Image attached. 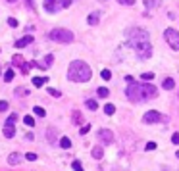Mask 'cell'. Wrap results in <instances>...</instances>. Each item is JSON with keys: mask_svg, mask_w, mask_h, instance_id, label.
Instances as JSON below:
<instances>
[{"mask_svg": "<svg viewBox=\"0 0 179 171\" xmlns=\"http://www.w3.org/2000/svg\"><path fill=\"white\" fill-rule=\"evenodd\" d=\"M127 40L129 46L135 50V54L143 60H148L152 56V44H150V37L145 29L141 27H131L127 29Z\"/></svg>", "mask_w": 179, "mask_h": 171, "instance_id": "6da1fadb", "label": "cell"}, {"mask_svg": "<svg viewBox=\"0 0 179 171\" xmlns=\"http://www.w3.org/2000/svg\"><path fill=\"white\" fill-rule=\"evenodd\" d=\"M158 94V89L152 85H145V83H135L131 81L125 89V96L131 102H143V100H150Z\"/></svg>", "mask_w": 179, "mask_h": 171, "instance_id": "7a4b0ae2", "label": "cell"}, {"mask_svg": "<svg viewBox=\"0 0 179 171\" xmlns=\"http://www.w3.org/2000/svg\"><path fill=\"white\" fill-rule=\"evenodd\" d=\"M91 67H89L85 62L81 60H73L70 64V69H67V77H70V81L73 83H85L91 79Z\"/></svg>", "mask_w": 179, "mask_h": 171, "instance_id": "3957f363", "label": "cell"}, {"mask_svg": "<svg viewBox=\"0 0 179 171\" xmlns=\"http://www.w3.org/2000/svg\"><path fill=\"white\" fill-rule=\"evenodd\" d=\"M48 39L54 40V43H71L73 33L67 31V29H64V27H56V29H52L48 33Z\"/></svg>", "mask_w": 179, "mask_h": 171, "instance_id": "277c9868", "label": "cell"}, {"mask_svg": "<svg viewBox=\"0 0 179 171\" xmlns=\"http://www.w3.org/2000/svg\"><path fill=\"white\" fill-rule=\"evenodd\" d=\"M71 4V0H44V10L48 14H56L60 10L67 8Z\"/></svg>", "mask_w": 179, "mask_h": 171, "instance_id": "5b68a950", "label": "cell"}, {"mask_svg": "<svg viewBox=\"0 0 179 171\" xmlns=\"http://www.w3.org/2000/svg\"><path fill=\"white\" fill-rule=\"evenodd\" d=\"M15 121H18V116H15V113H10V117L6 119V123H4V137L6 138H12L15 135V129H14Z\"/></svg>", "mask_w": 179, "mask_h": 171, "instance_id": "8992f818", "label": "cell"}, {"mask_svg": "<svg viewBox=\"0 0 179 171\" xmlns=\"http://www.w3.org/2000/svg\"><path fill=\"white\" fill-rule=\"evenodd\" d=\"M164 37H166L168 44H170L173 50H179V33H177L175 29H166Z\"/></svg>", "mask_w": 179, "mask_h": 171, "instance_id": "52a82bcc", "label": "cell"}, {"mask_svg": "<svg viewBox=\"0 0 179 171\" xmlns=\"http://www.w3.org/2000/svg\"><path fill=\"white\" fill-rule=\"evenodd\" d=\"M143 121L145 123H158V121H166V116H162V113L158 112H146L143 116Z\"/></svg>", "mask_w": 179, "mask_h": 171, "instance_id": "ba28073f", "label": "cell"}, {"mask_svg": "<svg viewBox=\"0 0 179 171\" xmlns=\"http://www.w3.org/2000/svg\"><path fill=\"white\" fill-rule=\"evenodd\" d=\"M98 138H100L102 144H112L114 142V135H112L110 129H100V131H98Z\"/></svg>", "mask_w": 179, "mask_h": 171, "instance_id": "9c48e42d", "label": "cell"}, {"mask_svg": "<svg viewBox=\"0 0 179 171\" xmlns=\"http://www.w3.org/2000/svg\"><path fill=\"white\" fill-rule=\"evenodd\" d=\"M29 43H33V37H31V35H27V37H23V39H19L18 43H14V44H15V48H23V46H27Z\"/></svg>", "mask_w": 179, "mask_h": 171, "instance_id": "30bf717a", "label": "cell"}, {"mask_svg": "<svg viewBox=\"0 0 179 171\" xmlns=\"http://www.w3.org/2000/svg\"><path fill=\"white\" fill-rule=\"evenodd\" d=\"M19 162H21V156H19L18 152H12V154L8 156V163H10V165H18Z\"/></svg>", "mask_w": 179, "mask_h": 171, "instance_id": "8fae6325", "label": "cell"}, {"mask_svg": "<svg viewBox=\"0 0 179 171\" xmlns=\"http://www.w3.org/2000/svg\"><path fill=\"white\" fill-rule=\"evenodd\" d=\"M145 2V6H146V10H152V8H156V6H160L162 4V0H143Z\"/></svg>", "mask_w": 179, "mask_h": 171, "instance_id": "7c38bea8", "label": "cell"}, {"mask_svg": "<svg viewBox=\"0 0 179 171\" xmlns=\"http://www.w3.org/2000/svg\"><path fill=\"white\" fill-rule=\"evenodd\" d=\"M91 154H93V158H94V160H102V156H104V152H102V148H100V146H94Z\"/></svg>", "mask_w": 179, "mask_h": 171, "instance_id": "4fadbf2b", "label": "cell"}, {"mask_svg": "<svg viewBox=\"0 0 179 171\" xmlns=\"http://www.w3.org/2000/svg\"><path fill=\"white\" fill-rule=\"evenodd\" d=\"M98 21H100V17H98L96 12H93L91 15H89V25H98Z\"/></svg>", "mask_w": 179, "mask_h": 171, "instance_id": "5bb4252c", "label": "cell"}, {"mask_svg": "<svg viewBox=\"0 0 179 171\" xmlns=\"http://www.w3.org/2000/svg\"><path fill=\"white\" fill-rule=\"evenodd\" d=\"M60 146L64 148V150L71 148V141H70V138H67V137H62V138H60Z\"/></svg>", "mask_w": 179, "mask_h": 171, "instance_id": "9a60e30c", "label": "cell"}, {"mask_svg": "<svg viewBox=\"0 0 179 171\" xmlns=\"http://www.w3.org/2000/svg\"><path fill=\"white\" fill-rule=\"evenodd\" d=\"M104 112H106V116H114V113H116V106L114 104H106V106H104Z\"/></svg>", "mask_w": 179, "mask_h": 171, "instance_id": "2e32d148", "label": "cell"}, {"mask_svg": "<svg viewBox=\"0 0 179 171\" xmlns=\"http://www.w3.org/2000/svg\"><path fill=\"white\" fill-rule=\"evenodd\" d=\"M44 83H46V77H35V79H33V85L35 87H43Z\"/></svg>", "mask_w": 179, "mask_h": 171, "instance_id": "e0dca14e", "label": "cell"}, {"mask_svg": "<svg viewBox=\"0 0 179 171\" xmlns=\"http://www.w3.org/2000/svg\"><path fill=\"white\" fill-rule=\"evenodd\" d=\"M85 104H87V108H89V110H96V108H98V104H96V100H93V98H91V100H87L85 102Z\"/></svg>", "mask_w": 179, "mask_h": 171, "instance_id": "ac0fdd59", "label": "cell"}, {"mask_svg": "<svg viewBox=\"0 0 179 171\" xmlns=\"http://www.w3.org/2000/svg\"><path fill=\"white\" fill-rule=\"evenodd\" d=\"M173 87H175V81H173V79H166V81H164V89H168V90H171V89H173Z\"/></svg>", "mask_w": 179, "mask_h": 171, "instance_id": "d6986e66", "label": "cell"}, {"mask_svg": "<svg viewBox=\"0 0 179 171\" xmlns=\"http://www.w3.org/2000/svg\"><path fill=\"white\" fill-rule=\"evenodd\" d=\"M12 79H14V69H8L6 73H4V81H6V83H10Z\"/></svg>", "mask_w": 179, "mask_h": 171, "instance_id": "ffe728a7", "label": "cell"}, {"mask_svg": "<svg viewBox=\"0 0 179 171\" xmlns=\"http://www.w3.org/2000/svg\"><path fill=\"white\" fill-rule=\"evenodd\" d=\"M110 94V90L106 89V87H100V89H98V96H100V98H106Z\"/></svg>", "mask_w": 179, "mask_h": 171, "instance_id": "44dd1931", "label": "cell"}, {"mask_svg": "<svg viewBox=\"0 0 179 171\" xmlns=\"http://www.w3.org/2000/svg\"><path fill=\"white\" fill-rule=\"evenodd\" d=\"M23 121H25V125H29V127H33V125H35L33 116H25V117H23Z\"/></svg>", "mask_w": 179, "mask_h": 171, "instance_id": "7402d4cb", "label": "cell"}, {"mask_svg": "<svg viewBox=\"0 0 179 171\" xmlns=\"http://www.w3.org/2000/svg\"><path fill=\"white\" fill-rule=\"evenodd\" d=\"M33 112H35V116H39V117H44V116H46V112L43 110V108H39V106H35Z\"/></svg>", "mask_w": 179, "mask_h": 171, "instance_id": "603a6c76", "label": "cell"}, {"mask_svg": "<svg viewBox=\"0 0 179 171\" xmlns=\"http://www.w3.org/2000/svg\"><path fill=\"white\" fill-rule=\"evenodd\" d=\"M83 121V116L79 112H73V123H81Z\"/></svg>", "mask_w": 179, "mask_h": 171, "instance_id": "cb8c5ba5", "label": "cell"}, {"mask_svg": "<svg viewBox=\"0 0 179 171\" xmlns=\"http://www.w3.org/2000/svg\"><path fill=\"white\" fill-rule=\"evenodd\" d=\"M12 64H14V65H21V64H23V58H21V56H14Z\"/></svg>", "mask_w": 179, "mask_h": 171, "instance_id": "d4e9b609", "label": "cell"}, {"mask_svg": "<svg viewBox=\"0 0 179 171\" xmlns=\"http://www.w3.org/2000/svg\"><path fill=\"white\" fill-rule=\"evenodd\" d=\"M71 165H73V169H75V171H83V165H81V162H79V160H75Z\"/></svg>", "mask_w": 179, "mask_h": 171, "instance_id": "484cf974", "label": "cell"}, {"mask_svg": "<svg viewBox=\"0 0 179 171\" xmlns=\"http://www.w3.org/2000/svg\"><path fill=\"white\" fill-rule=\"evenodd\" d=\"M46 138H48L50 142H56V135H54V131H50V129H48V135H46Z\"/></svg>", "mask_w": 179, "mask_h": 171, "instance_id": "4316f807", "label": "cell"}, {"mask_svg": "<svg viewBox=\"0 0 179 171\" xmlns=\"http://www.w3.org/2000/svg\"><path fill=\"white\" fill-rule=\"evenodd\" d=\"M100 75H102V79H106V81L110 79V77H112V73H110V69H102V73H100Z\"/></svg>", "mask_w": 179, "mask_h": 171, "instance_id": "83f0119b", "label": "cell"}, {"mask_svg": "<svg viewBox=\"0 0 179 171\" xmlns=\"http://www.w3.org/2000/svg\"><path fill=\"white\" fill-rule=\"evenodd\" d=\"M48 94H52V96H56V98H58V96H62V92L58 90V89H48Z\"/></svg>", "mask_w": 179, "mask_h": 171, "instance_id": "f1b7e54d", "label": "cell"}, {"mask_svg": "<svg viewBox=\"0 0 179 171\" xmlns=\"http://www.w3.org/2000/svg\"><path fill=\"white\" fill-rule=\"evenodd\" d=\"M119 4H123V6H133L135 4V0H118Z\"/></svg>", "mask_w": 179, "mask_h": 171, "instance_id": "f546056e", "label": "cell"}, {"mask_svg": "<svg viewBox=\"0 0 179 171\" xmlns=\"http://www.w3.org/2000/svg\"><path fill=\"white\" fill-rule=\"evenodd\" d=\"M8 110V102L6 100H0V112H6Z\"/></svg>", "mask_w": 179, "mask_h": 171, "instance_id": "4dcf8cb0", "label": "cell"}, {"mask_svg": "<svg viewBox=\"0 0 179 171\" xmlns=\"http://www.w3.org/2000/svg\"><path fill=\"white\" fill-rule=\"evenodd\" d=\"M143 79H146V81L154 79V73H150V71H146V73H143Z\"/></svg>", "mask_w": 179, "mask_h": 171, "instance_id": "1f68e13d", "label": "cell"}, {"mask_svg": "<svg viewBox=\"0 0 179 171\" xmlns=\"http://www.w3.org/2000/svg\"><path fill=\"white\" fill-rule=\"evenodd\" d=\"M25 2H27V6H29V10H37V6H35V0H25Z\"/></svg>", "mask_w": 179, "mask_h": 171, "instance_id": "d6a6232c", "label": "cell"}, {"mask_svg": "<svg viewBox=\"0 0 179 171\" xmlns=\"http://www.w3.org/2000/svg\"><path fill=\"white\" fill-rule=\"evenodd\" d=\"M25 158H27L29 162H35V160H37V154H33V152H27V156H25Z\"/></svg>", "mask_w": 179, "mask_h": 171, "instance_id": "836d02e7", "label": "cell"}, {"mask_svg": "<svg viewBox=\"0 0 179 171\" xmlns=\"http://www.w3.org/2000/svg\"><path fill=\"white\" fill-rule=\"evenodd\" d=\"M44 62H46V65H52V62H54V56H52V54H48Z\"/></svg>", "mask_w": 179, "mask_h": 171, "instance_id": "e575fe53", "label": "cell"}, {"mask_svg": "<svg viewBox=\"0 0 179 171\" xmlns=\"http://www.w3.org/2000/svg\"><path fill=\"white\" fill-rule=\"evenodd\" d=\"M8 25H10V27H18V21H15L14 17H10L8 19Z\"/></svg>", "mask_w": 179, "mask_h": 171, "instance_id": "d590c367", "label": "cell"}, {"mask_svg": "<svg viewBox=\"0 0 179 171\" xmlns=\"http://www.w3.org/2000/svg\"><path fill=\"white\" fill-rule=\"evenodd\" d=\"M89 131H91V125H83V129H81V135H87Z\"/></svg>", "mask_w": 179, "mask_h": 171, "instance_id": "8d00e7d4", "label": "cell"}, {"mask_svg": "<svg viewBox=\"0 0 179 171\" xmlns=\"http://www.w3.org/2000/svg\"><path fill=\"white\" fill-rule=\"evenodd\" d=\"M146 150H148V152H150V150H156V144L154 142H148V144H146Z\"/></svg>", "mask_w": 179, "mask_h": 171, "instance_id": "74e56055", "label": "cell"}, {"mask_svg": "<svg viewBox=\"0 0 179 171\" xmlns=\"http://www.w3.org/2000/svg\"><path fill=\"white\" fill-rule=\"evenodd\" d=\"M171 142H173V144H179V135H173V137H171Z\"/></svg>", "mask_w": 179, "mask_h": 171, "instance_id": "f35d334b", "label": "cell"}, {"mask_svg": "<svg viewBox=\"0 0 179 171\" xmlns=\"http://www.w3.org/2000/svg\"><path fill=\"white\" fill-rule=\"evenodd\" d=\"M8 2H10V4H14V2H15V0H8Z\"/></svg>", "mask_w": 179, "mask_h": 171, "instance_id": "ab89813d", "label": "cell"}, {"mask_svg": "<svg viewBox=\"0 0 179 171\" xmlns=\"http://www.w3.org/2000/svg\"><path fill=\"white\" fill-rule=\"evenodd\" d=\"M177 158H179V150H177Z\"/></svg>", "mask_w": 179, "mask_h": 171, "instance_id": "60d3db41", "label": "cell"}, {"mask_svg": "<svg viewBox=\"0 0 179 171\" xmlns=\"http://www.w3.org/2000/svg\"><path fill=\"white\" fill-rule=\"evenodd\" d=\"M100 2H104V0H100Z\"/></svg>", "mask_w": 179, "mask_h": 171, "instance_id": "b9f144b4", "label": "cell"}]
</instances>
